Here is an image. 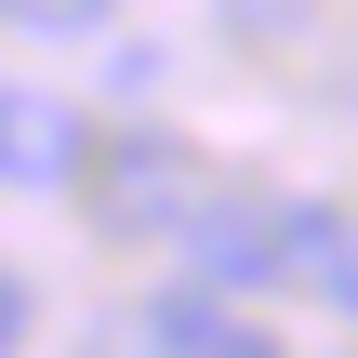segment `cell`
Listing matches in <instances>:
<instances>
[{"mask_svg":"<svg viewBox=\"0 0 358 358\" xmlns=\"http://www.w3.org/2000/svg\"><path fill=\"white\" fill-rule=\"evenodd\" d=\"M186 252H199L213 292H332V266L358 239H345V213H319V199H213L186 226Z\"/></svg>","mask_w":358,"mask_h":358,"instance_id":"6da1fadb","label":"cell"},{"mask_svg":"<svg viewBox=\"0 0 358 358\" xmlns=\"http://www.w3.org/2000/svg\"><path fill=\"white\" fill-rule=\"evenodd\" d=\"M80 159H93L80 106H53V93H13V80H0V186H80Z\"/></svg>","mask_w":358,"mask_h":358,"instance_id":"3957f363","label":"cell"},{"mask_svg":"<svg viewBox=\"0 0 358 358\" xmlns=\"http://www.w3.org/2000/svg\"><path fill=\"white\" fill-rule=\"evenodd\" d=\"M80 186H93V226H106V239H186V226L226 199V173H213L186 133H159V120L106 133V146L80 159Z\"/></svg>","mask_w":358,"mask_h":358,"instance_id":"7a4b0ae2","label":"cell"},{"mask_svg":"<svg viewBox=\"0 0 358 358\" xmlns=\"http://www.w3.org/2000/svg\"><path fill=\"white\" fill-rule=\"evenodd\" d=\"M332 306H345V319H358V252H345V266H332Z\"/></svg>","mask_w":358,"mask_h":358,"instance_id":"ba28073f","label":"cell"},{"mask_svg":"<svg viewBox=\"0 0 358 358\" xmlns=\"http://www.w3.org/2000/svg\"><path fill=\"white\" fill-rule=\"evenodd\" d=\"M146 358H279V332L226 319V292L199 279V292H159L146 306Z\"/></svg>","mask_w":358,"mask_h":358,"instance_id":"277c9868","label":"cell"},{"mask_svg":"<svg viewBox=\"0 0 358 358\" xmlns=\"http://www.w3.org/2000/svg\"><path fill=\"white\" fill-rule=\"evenodd\" d=\"M213 13H226L239 40H306V13H319V0H213Z\"/></svg>","mask_w":358,"mask_h":358,"instance_id":"8992f818","label":"cell"},{"mask_svg":"<svg viewBox=\"0 0 358 358\" xmlns=\"http://www.w3.org/2000/svg\"><path fill=\"white\" fill-rule=\"evenodd\" d=\"M0 27H27V40H106L120 0H0Z\"/></svg>","mask_w":358,"mask_h":358,"instance_id":"5b68a950","label":"cell"},{"mask_svg":"<svg viewBox=\"0 0 358 358\" xmlns=\"http://www.w3.org/2000/svg\"><path fill=\"white\" fill-rule=\"evenodd\" d=\"M27 319H40V306H27V279H0V358L27 345Z\"/></svg>","mask_w":358,"mask_h":358,"instance_id":"52a82bcc","label":"cell"}]
</instances>
